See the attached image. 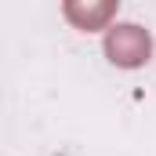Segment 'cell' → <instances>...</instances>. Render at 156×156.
<instances>
[{
  "label": "cell",
  "mask_w": 156,
  "mask_h": 156,
  "mask_svg": "<svg viewBox=\"0 0 156 156\" xmlns=\"http://www.w3.org/2000/svg\"><path fill=\"white\" fill-rule=\"evenodd\" d=\"M62 15L73 29H83V33L109 29L116 18V0H66Z\"/></svg>",
  "instance_id": "cell-2"
},
{
  "label": "cell",
  "mask_w": 156,
  "mask_h": 156,
  "mask_svg": "<svg viewBox=\"0 0 156 156\" xmlns=\"http://www.w3.org/2000/svg\"><path fill=\"white\" fill-rule=\"evenodd\" d=\"M102 51L116 69H142L153 58V33L138 22H113L105 29Z\"/></svg>",
  "instance_id": "cell-1"
}]
</instances>
